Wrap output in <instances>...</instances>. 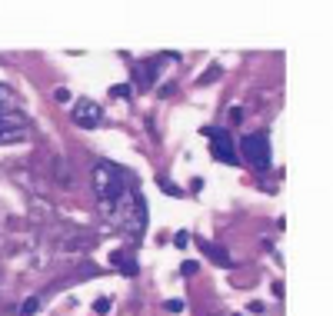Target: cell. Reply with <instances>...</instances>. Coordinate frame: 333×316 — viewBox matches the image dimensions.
I'll use <instances>...</instances> for the list:
<instances>
[{
    "instance_id": "cell-12",
    "label": "cell",
    "mask_w": 333,
    "mask_h": 316,
    "mask_svg": "<svg viewBox=\"0 0 333 316\" xmlns=\"http://www.w3.org/2000/svg\"><path fill=\"white\" fill-rule=\"evenodd\" d=\"M157 183H160V190H164V193H170V197H180V190H177V186L170 183V180H166V177H160V180H157Z\"/></svg>"
},
{
    "instance_id": "cell-5",
    "label": "cell",
    "mask_w": 333,
    "mask_h": 316,
    "mask_svg": "<svg viewBox=\"0 0 333 316\" xmlns=\"http://www.w3.org/2000/svg\"><path fill=\"white\" fill-rule=\"evenodd\" d=\"M70 117H74L77 127L93 130V127L100 123V117H104V113H100V103H93V100H87V97H83V100H77L74 107H70Z\"/></svg>"
},
{
    "instance_id": "cell-4",
    "label": "cell",
    "mask_w": 333,
    "mask_h": 316,
    "mask_svg": "<svg viewBox=\"0 0 333 316\" xmlns=\"http://www.w3.org/2000/svg\"><path fill=\"white\" fill-rule=\"evenodd\" d=\"M207 137H210V153H213V160L217 163H230V167H237L240 163V157H237V150L230 143V133L227 130H217V127H207Z\"/></svg>"
},
{
    "instance_id": "cell-2",
    "label": "cell",
    "mask_w": 333,
    "mask_h": 316,
    "mask_svg": "<svg viewBox=\"0 0 333 316\" xmlns=\"http://www.w3.org/2000/svg\"><path fill=\"white\" fill-rule=\"evenodd\" d=\"M30 133V117L20 107V97L0 83V143H20Z\"/></svg>"
},
{
    "instance_id": "cell-11",
    "label": "cell",
    "mask_w": 333,
    "mask_h": 316,
    "mask_svg": "<svg viewBox=\"0 0 333 316\" xmlns=\"http://www.w3.org/2000/svg\"><path fill=\"white\" fill-rule=\"evenodd\" d=\"M93 313H100V316H107V313H110V299H107V296H100V299H93Z\"/></svg>"
},
{
    "instance_id": "cell-13",
    "label": "cell",
    "mask_w": 333,
    "mask_h": 316,
    "mask_svg": "<svg viewBox=\"0 0 333 316\" xmlns=\"http://www.w3.org/2000/svg\"><path fill=\"white\" fill-rule=\"evenodd\" d=\"M166 313H184V299H166Z\"/></svg>"
},
{
    "instance_id": "cell-17",
    "label": "cell",
    "mask_w": 333,
    "mask_h": 316,
    "mask_svg": "<svg viewBox=\"0 0 333 316\" xmlns=\"http://www.w3.org/2000/svg\"><path fill=\"white\" fill-rule=\"evenodd\" d=\"M173 243H177V246H180V250H184L187 243H190V233H184V230H180V233H177V237H173Z\"/></svg>"
},
{
    "instance_id": "cell-9",
    "label": "cell",
    "mask_w": 333,
    "mask_h": 316,
    "mask_svg": "<svg viewBox=\"0 0 333 316\" xmlns=\"http://www.w3.org/2000/svg\"><path fill=\"white\" fill-rule=\"evenodd\" d=\"M37 310H40V299L37 296H30V299H23V303H20V313H23V316H34Z\"/></svg>"
},
{
    "instance_id": "cell-14",
    "label": "cell",
    "mask_w": 333,
    "mask_h": 316,
    "mask_svg": "<svg viewBox=\"0 0 333 316\" xmlns=\"http://www.w3.org/2000/svg\"><path fill=\"white\" fill-rule=\"evenodd\" d=\"M54 100H57V103H67V100H70V90H67V87H57V90H54Z\"/></svg>"
},
{
    "instance_id": "cell-20",
    "label": "cell",
    "mask_w": 333,
    "mask_h": 316,
    "mask_svg": "<svg viewBox=\"0 0 333 316\" xmlns=\"http://www.w3.org/2000/svg\"><path fill=\"white\" fill-rule=\"evenodd\" d=\"M237 316H240V313H237Z\"/></svg>"
},
{
    "instance_id": "cell-6",
    "label": "cell",
    "mask_w": 333,
    "mask_h": 316,
    "mask_svg": "<svg viewBox=\"0 0 333 316\" xmlns=\"http://www.w3.org/2000/svg\"><path fill=\"white\" fill-rule=\"evenodd\" d=\"M193 243H197V246H200V250H204V253H207V257H210L213 263H220V266H230V253H227L223 246H217V243L204 240V237H193Z\"/></svg>"
},
{
    "instance_id": "cell-8",
    "label": "cell",
    "mask_w": 333,
    "mask_h": 316,
    "mask_svg": "<svg viewBox=\"0 0 333 316\" xmlns=\"http://www.w3.org/2000/svg\"><path fill=\"white\" fill-rule=\"evenodd\" d=\"M54 170H57V177H60V186H74V180H70V167H67V160H63V157H57Z\"/></svg>"
},
{
    "instance_id": "cell-15",
    "label": "cell",
    "mask_w": 333,
    "mask_h": 316,
    "mask_svg": "<svg viewBox=\"0 0 333 316\" xmlns=\"http://www.w3.org/2000/svg\"><path fill=\"white\" fill-rule=\"evenodd\" d=\"M110 97H130V87L127 83H117V87H110Z\"/></svg>"
},
{
    "instance_id": "cell-18",
    "label": "cell",
    "mask_w": 333,
    "mask_h": 316,
    "mask_svg": "<svg viewBox=\"0 0 333 316\" xmlns=\"http://www.w3.org/2000/svg\"><path fill=\"white\" fill-rule=\"evenodd\" d=\"M190 190H193V193H200V190H204V180H200V177H193V183H190Z\"/></svg>"
},
{
    "instance_id": "cell-3",
    "label": "cell",
    "mask_w": 333,
    "mask_h": 316,
    "mask_svg": "<svg viewBox=\"0 0 333 316\" xmlns=\"http://www.w3.org/2000/svg\"><path fill=\"white\" fill-rule=\"evenodd\" d=\"M240 150H243V157H247V163L253 170H267L270 167V137L263 130L257 133H247L240 140Z\"/></svg>"
},
{
    "instance_id": "cell-10",
    "label": "cell",
    "mask_w": 333,
    "mask_h": 316,
    "mask_svg": "<svg viewBox=\"0 0 333 316\" xmlns=\"http://www.w3.org/2000/svg\"><path fill=\"white\" fill-rule=\"evenodd\" d=\"M217 77H220V63H210V67L204 70V77H200V83H213Z\"/></svg>"
},
{
    "instance_id": "cell-1",
    "label": "cell",
    "mask_w": 333,
    "mask_h": 316,
    "mask_svg": "<svg viewBox=\"0 0 333 316\" xmlns=\"http://www.w3.org/2000/svg\"><path fill=\"white\" fill-rule=\"evenodd\" d=\"M90 180H93V193H97L104 220L110 226H117L120 233L144 237V230H147V200L133 183V173H127L117 163L100 160L93 167Z\"/></svg>"
},
{
    "instance_id": "cell-19",
    "label": "cell",
    "mask_w": 333,
    "mask_h": 316,
    "mask_svg": "<svg viewBox=\"0 0 333 316\" xmlns=\"http://www.w3.org/2000/svg\"><path fill=\"white\" fill-rule=\"evenodd\" d=\"M240 117H243L240 107H233V110H230V120H233V123H240Z\"/></svg>"
},
{
    "instance_id": "cell-16",
    "label": "cell",
    "mask_w": 333,
    "mask_h": 316,
    "mask_svg": "<svg viewBox=\"0 0 333 316\" xmlns=\"http://www.w3.org/2000/svg\"><path fill=\"white\" fill-rule=\"evenodd\" d=\"M180 273H184V276H193V273H197V263H193V260H187L184 266H180Z\"/></svg>"
},
{
    "instance_id": "cell-7",
    "label": "cell",
    "mask_w": 333,
    "mask_h": 316,
    "mask_svg": "<svg viewBox=\"0 0 333 316\" xmlns=\"http://www.w3.org/2000/svg\"><path fill=\"white\" fill-rule=\"evenodd\" d=\"M110 263H113V266H120L127 276H137V270H140V266H137V260H133V257H127L124 250H113V253H110Z\"/></svg>"
}]
</instances>
